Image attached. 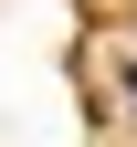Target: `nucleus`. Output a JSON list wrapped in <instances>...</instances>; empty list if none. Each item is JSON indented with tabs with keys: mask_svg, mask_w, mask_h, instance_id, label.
<instances>
[{
	"mask_svg": "<svg viewBox=\"0 0 137 147\" xmlns=\"http://www.w3.org/2000/svg\"><path fill=\"white\" fill-rule=\"evenodd\" d=\"M127 95H137V63H127Z\"/></svg>",
	"mask_w": 137,
	"mask_h": 147,
	"instance_id": "1",
	"label": "nucleus"
}]
</instances>
